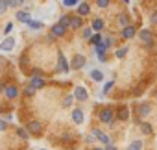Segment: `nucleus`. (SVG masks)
I'll return each mask as SVG.
<instances>
[{"mask_svg": "<svg viewBox=\"0 0 157 150\" xmlns=\"http://www.w3.org/2000/svg\"><path fill=\"white\" fill-rule=\"evenodd\" d=\"M102 45L109 50L111 46H115V37H104V41H102Z\"/></svg>", "mask_w": 157, "mask_h": 150, "instance_id": "nucleus-27", "label": "nucleus"}, {"mask_svg": "<svg viewBox=\"0 0 157 150\" xmlns=\"http://www.w3.org/2000/svg\"><path fill=\"white\" fill-rule=\"evenodd\" d=\"M24 95H26V97H33V95H35V89H33L32 85H26V87H24Z\"/></svg>", "mask_w": 157, "mask_h": 150, "instance_id": "nucleus-36", "label": "nucleus"}, {"mask_svg": "<svg viewBox=\"0 0 157 150\" xmlns=\"http://www.w3.org/2000/svg\"><path fill=\"white\" fill-rule=\"evenodd\" d=\"M6 2H8L10 8H17L19 6V0H6Z\"/></svg>", "mask_w": 157, "mask_h": 150, "instance_id": "nucleus-40", "label": "nucleus"}, {"mask_svg": "<svg viewBox=\"0 0 157 150\" xmlns=\"http://www.w3.org/2000/svg\"><path fill=\"white\" fill-rule=\"evenodd\" d=\"M135 35H137V28H135L133 24H129V26L122 28V37H124V39H133Z\"/></svg>", "mask_w": 157, "mask_h": 150, "instance_id": "nucleus-13", "label": "nucleus"}, {"mask_svg": "<svg viewBox=\"0 0 157 150\" xmlns=\"http://www.w3.org/2000/svg\"><path fill=\"white\" fill-rule=\"evenodd\" d=\"M109 4H111V0H96V6H98L100 10H105Z\"/></svg>", "mask_w": 157, "mask_h": 150, "instance_id": "nucleus-32", "label": "nucleus"}, {"mask_svg": "<svg viewBox=\"0 0 157 150\" xmlns=\"http://www.w3.org/2000/svg\"><path fill=\"white\" fill-rule=\"evenodd\" d=\"M78 2H80V0H63V6L72 8V6H78Z\"/></svg>", "mask_w": 157, "mask_h": 150, "instance_id": "nucleus-37", "label": "nucleus"}, {"mask_svg": "<svg viewBox=\"0 0 157 150\" xmlns=\"http://www.w3.org/2000/svg\"><path fill=\"white\" fill-rule=\"evenodd\" d=\"M128 150H144V143L142 141H131L128 144Z\"/></svg>", "mask_w": 157, "mask_h": 150, "instance_id": "nucleus-23", "label": "nucleus"}, {"mask_svg": "<svg viewBox=\"0 0 157 150\" xmlns=\"http://www.w3.org/2000/svg\"><path fill=\"white\" fill-rule=\"evenodd\" d=\"M4 95H6L8 100H15V98L21 95V91H19V87H17L15 84H10V85H6V89H4Z\"/></svg>", "mask_w": 157, "mask_h": 150, "instance_id": "nucleus-5", "label": "nucleus"}, {"mask_svg": "<svg viewBox=\"0 0 157 150\" xmlns=\"http://www.w3.org/2000/svg\"><path fill=\"white\" fill-rule=\"evenodd\" d=\"M117 21H118V24H120L122 28H126V26H129V24H131V19H129V15H128V13H120Z\"/></svg>", "mask_w": 157, "mask_h": 150, "instance_id": "nucleus-20", "label": "nucleus"}, {"mask_svg": "<svg viewBox=\"0 0 157 150\" xmlns=\"http://www.w3.org/2000/svg\"><path fill=\"white\" fill-rule=\"evenodd\" d=\"M89 41H91L93 46H96V45H100V43L104 41V37H102V34H93V37H91Z\"/></svg>", "mask_w": 157, "mask_h": 150, "instance_id": "nucleus-26", "label": "nucleus"}, {"mask_svg": "<svg viewBox=\"0 0 157 150\" xmlns=\"http://www.w3.org/2000/svg\"><path fill=\"white\" fill-rule=\"evenodd\" d=\"M72 95H74V98H76V100H80V102H85V100L89 98V93H87V89H85L83 85H78V87L74 89V93H72Z\"/></svg>", "mask_w": 157, "mask_h": 150, "instance_id": "nucleus-7", "label": "nucleus"}, {"mask_svg": "<svg viewBox=\"0 0 157 150\" xmlns=\"http://www.w3.org/2000/svg\"><path fill=\"white\" fill-rule=\"evenodd\" d=\"M94 54H96V57H98L100 63H105V61H107V48H105L102 43L94 46Z\"/></svg>", "mask_w": 157, "mask_h": 150, "instance_id": "nucleus-8", "label": "nucleus"}, {"mask_svg": "<svg viewBox=\"0 0 157 150\" xmlns=\"http://www.w3.org/2000/svg\"><path fill=\"white\" fill-rule=\"evenodd\" d=\"M67 32H68V30H67L65 26H61L59 22L52 26V35H54V37H63V35H65Z\"/></svg>", "mask_w": 157, "mask_h": 150, "instance_id": "nucleus-16", "label": "nucleus"}, {"mask_svg": "<svg viewBox=\"0 0 157 150\" xmlns=\"http://www.w3.org/2000/svg\"><path fill=\"white\" fill-rule=\"evenodd\" d=\"M150 22H151V24H157V11H153V13H151V17H150Z\"/></svg>", "mask_w": 157, "mask_h": 150, "instance_id": "nucleus-41", "label": "nucleus"}, {"mask_svg": "<svg viewBox=\"0 0 157 150\" xmlns=\"http://www.w3.org/2000/svg\"><path fill=\"white\" fill-rule=\"evenodd\" d=\"M115 119H117V115H115V111H113L111 108H102V109L98 111V120H100L102 124H109V126H113Z\"/></svg>", "mask_w": 157, "mask_h": 150, "instance_id": "nucleus-1", "label": "nucleus"}, {"mask_svg": "<svg viewBox=\"0 0 157 150\" xmlns=\"http://www.w3.org/2000/svg\"><path fill=\"white\" fill-rule=\"evenodd\" d=\"M85 56L83 54H76L74 57H72V61H70V69L72 70H80V69H83L85 67Z\"/></svg>", "mask_w": 157, "mask_h": 150, "instance_id": "nucleus-3", "label": "nucleus"}, {"mask_svg": "<svg viewBox=\"0 0 157 150\" xmlns=\"http://www.w3.org/2000/svg\"><path fill=\"white\" fill-rule=\"evenodd\" d=\"M74 100H76V98H74V95H67V97L63 98V106H65V108H70Z\"/></svg>", "mask_w": 157, "mask_h": 150, "instance_id": "nucleus-29", "label": "nucleus"}, {"mask_svg": "<svg viewBox=\"0 0 157 150\" xmlns=\"http://www.w3.org/2000/svg\"><path fill=\"white\" fill-rule=\"evenodd\" d=\"M11 30H13V22H8V24H6V28H4V34H6V35H10V32H11Z\"/></svg>", "mask_w": 157, "mask_h": 150, "instance_id": "nucleus-39", "label": "nucleus"}, {"mask_svg": "<svg viewBox=\"0 0 157 150\" xmlns=\"http://www.w3.org/2000/svg\"><path fill=\"white\" fill-rule=\"evenodd\" d=\"M115 115H117V119H118V120L128 122V120H129V108H128V106H120V108L117 109V113H115Z\"/></svg>", "mask_w": 157, "mask_h": 150, "instance_id": "nucleus-10", "label": "nucleus"}, {"mask_svg": "<svg viewBox=\"0 0 157 150\" xmlns=\"http://www.w3.org/2000/svg\"><path fill=\"white\" fill-rule=\"evenodd\" d=\"M57 57H59V61H57V67H56V72H68V69H70V65H68V61L65 59V56H63V52H57Z\"/></svg>", "mask_w": 157, "mask_h": 150, "instance_id": "nucleus-6", "label": "nucleus"}, {"mask_svg": "<svg viewBox=\"0 0 157 150\" xmlns=\"http://www.w3.org/2000/svg\"><path fill=\"white\" fill-rule=\"evenodd\" d=\"M8 2H6V0H0V15H4L6 11H8Z\"/></svg>", "mask_w": 157, "mask_h": 150, "instance_id": "nucleus-35", "label": "nucleus"}, {"mask_svg": "<svg viewBox=\"0 0 157 150\" xmlns=\"http://www.w3.org/2000/svg\"><path fill=\"white\" fill-rule=\"evenodd\" d=\"M124 2H129V0H124Z\"/></svg>", "mask_w": 157, "mask_h": 150, "instance_id": "nucleus-45", "label": "nucleus"}, {"mask_svg": "<svg viewBox=\"0 0 157 150\" xmlns=\"http://www.w3.org/2000/svg\"><path fill=\"white\" fill-rule=\"evenodd\" d=\"M105 150H118V148H117L115 144H107V146H105Z\"/></svg>", "mask_w": 157, "mask_h": 150, "instance_id": "nucleus-42", "label": "nucleus"}, {"mask_svg": "<svg viewBox=\"0 0 157 150\" xmlns=\"http://www.w3.org/2000/svg\"><path fill=\"white\" fill-rule=\"evenodd\" d=\"M17 135H19L21 139H28V137H30V133H28L26 128H17Z\"/></svg>", "mask_w": 157, "mask_h": 150, "instance_id": "nucleus-31", "label": "nucleus"}, {"mask_svg": "<svg viewBox=\"0 0 157 150\" xmlns=\"http://www.w3.org/2000/svg\"><path fill=\"white\" fill-rule=\"evenodd\" d=\"M59 24L68 30V28H70V15H61V17H59Z\"/></svg>", "mask_w": 157, "mask_h": 150, "instance_id": "nucleus-25", "label": "nucleus"}, {"mask_svg": "<svg viewBox=\"0 0 157 150\" xmlns=\"http://www.w3.org/2000/svg\"><path fill=\"white\" fill-rule=\"evenodd\" d=\"M13 46H15V39L13 37H8L6 41H2V43H0V50H13Z\"/></svg>", "mask_w": 157, "mask_h": 150, "instance_id": "nucleus-19", "label": "nucleus"}, {"mask_svg": "<svg viewBox=\"0 0 157 150\" xmlns=\"http://www.w3.org/2000/svg\"><path fill=\"white\" fill-rule=\"evenodd\" d=\"M137 35H139V39H140V43H142V45H146L148 48H151V46H153V43H155V41H153V34H151L148 28H142L140 32H137Z\"/></svg>", "mask_w": 157, "mask_h": 150, "instance_id": "nucleus-2", "label": "nucleus"}, {"mask_svg": "<svg viewBox=\"0 0 157 150\" xmlns=\"http://www.w3.org/2000/svg\"><path fill=\"white\" fill-rule=\"evenodd\" d=\"M26 130H28V133L39 135V133H41V130H43V124H41L39 120H28V124H26Z\"/></svg>", "mask_w": 157, "mask_h": 150, "instance_id": "nucleus-9", "label": "nucleus"}, {"mask_svg": "<svg viewBox=\"0 0 157 150\" xmlns=\"http://www.w3.org/2000/svg\"><path fill=\"white\" fill-rule=\"evenodd\" d=\"M126 54H128V46H122V48H118V50L115 52V57L122 59V57H126Z\"/></svg>", "mask_w": 157, "mask_h": 150, "instance_id": "nucleus-28", "label": "nucleus"}, {"mask_svg": "<svg viewBox=\"0 0 157 150\" xmlns=\"http://www.w3.org/2000/svg\"><path fill=\"white\" fill-rule=\"evenodd\" d=\"M83 26V17L80 15H70V28L72 30H80Z\"/></svg>", "mask_w": 157, "mask_h": 150, "instance_id": "nucleus-12", "label": "nucleus"}, {"mask_svg": "<svg viewBox=\"0 0 157 150\" xmlns=\"http://www.w3.org/2000/svg\"><path fill=\"white\" fill-rule=\"evenodd\" d=\"M91 135L96 139V141H100L102 144H111V141H109V135L105 133V132H102V130H98V128H93V132H91Z\"/></svg>", "mask_w": 157, "mask_h": 150, "instance_id": "nucleus-4", "label": "nucleus"}, {"mask_svg": "<svg viewBox=\"0 0 157 150\" xmlns=\"http://www.w3.org/2000/svg\"><path fill=\"white\" fill-rule=\"evenodd\" d=\"M93 150H105V146L102 148V146H96V148H93Z\"/></svg>", "mask_w": 157, "mask_h": 150, "instance_id": "nucleus-43", "label": "nucleus"}, {"mask_svg": "<svg viewBox=\"0 0 157 150\" xmlns=\"http://www.w3.org/2000/svg\"><path fill=\"white\" fill-rule=\"evenodd\" d=\"M8 126H10V124H8V120H6V119H0V132H6V130H8Z\"/></svg>", "mask_w": 157, "mask_h": 150, "instance_id": "nucleus-38", "label": "nucleus"}, {"mask_svg": "<svg viewBox=\"0 0 157 150\" xmlns=\"http://www.w3.org/2000/svg\"><path fill=\"white\" fill-rule=\"evenodd\" d=\"M91 37H93V28L91 26L83 28V39H91Z\"/></svg>", "mask_w": 157, "mask_h": 150, "instance_id": "nucleus-33", "label": "nucleus"}, {"mask_svg": "<svg viewBox=\"0 0 157 150\" xmlns=\"http://www.w3.org/2000/svg\"><path fill=\"white\" fill-rule=\"evenodd\" d=\"M89 13H91V6L87 2H80V4H78V15H80V17H87Z\"/></svg>", "mask_w": 157, "mask_h": 150, "instance_id": "nucleus-15", "label": "nucleus"}, {"mask_svg": "<svg viewBox=\"0 0 157 150\" xmlns=\"http://www.w3.org/2000/svg\"><path fill=\"white\" fill-rule=\"evenodd\" d=\"M91 78H93L94 82H102V80H104V72L94 69V70H91Z\"/></svg>", "mask_w": 157, "mask_h": 150, "instance_id": "nucleus-24", "label": "nucleus"}, {"mask_svg": "<svg viewBox=\"0 0 157 150\" xmlns=\"http://www.w3.org/2000/svg\"><path fill=\"white\" fill-rule=\"evenodd\" d=\"M17 21H19V22H26V24H30V22H32V17H30L28 11L21 10V11H17Z\"/></svg>", "mask_w": 157, "mask_h": 150, "instance_id": "nucleus-17", "label": "nucleus"}, {"mask_svg": "<svg viewBox=\"0 0 157 150\" xmlns=\"http://www.w3.org/2000/svg\"><path fill=\"white\" fill-rule=\"evenodd\" d=\"M137 109H139V115H140V117H146V115H150V111H151L150 104H146V102H144V104H140Z\"/></svg>", "mask_w": 157, "mask_h": 150, "instance_id": "nucleus-22", "label": "nucleus"}, {"mask_svg": "<svg viewBox=\"0 0 157 150\" xmlns=\"http://www.w3.org/2000/svg\"><path fill=\"white\" fill-rule=\"evenodd\" d=\"M44 78H41V76H32V82H30V85L35 89V91H39V89H43L44 87Z\"/></svg>", "mask_w": 157, "mask_h": 150, "instance_id": "nucleus-14", "label": "nucleus"}, {"mask_svg": "<svg viewBox=\"0 0 157 150\" xmlns=\"http://www.w3.org/2000/svg\"><path fill=\"white\" fill-rule=\"evenodd\" d=\"M72 120H74L76 124H83V120H85V113H83L82 108L72 109Z\"/></svg>", "mask_w": 157, "mask_h": 150, "instance_id": "nucleus-11", "label": "nucleus"}, {"mask_svg": "<svg viewBox=\"0 0 157 150\" xmlns=\"http://www.w3.org/2000/svg\"><path fill=\"white\" fill-rule=\"evenodd\" d=\"M28 28H30V30H41V28H43V22H41V21H32V22L28 24Z\"/></svg>", "mask_w": 157, "mask_h": 150, "instance_id": "nucleus-30", "label": "nucleus"}, {"mask_svg": "<svg viewBox=\"0 0 157 150\" xmlns=\"http://www.w3.org/2000/svg\"><path fill=\"white\" fill-rule=\"evenodd\" d=\"M113 85H115V80H111V82H107V84L104 85V91H102V93H104V95H107V93H109V91L113 89Z\"/></svg>", "mask_w": 157, "mask_h": 150, "instance_id": "nucleus-34", "label": "nucleus"}, {"mask_svg": "<svg viewBox=\"0 0 157 150\" xmlns=\"http://www.w3.org/2000/svg\"><path fill=\"white\" fill-rule=\"evenodd\" d=\"M104 26H105V24H104V21H102L100 17H96V19L93 21V24H91V28H93L94 34H100V32L104 30Z\"/></svg>", "mask_w": 157, "mask_h": 150, "instance_id": "nucleus-18", "label": "nucleus"}, {"mask_svg": "<svg viewBox=\"0 0 157 150\" xmlns=\"http://www.w3.org/2000/svg\"><path fill=\"white\" fill-rule=\"evenodd\" d=\"M39 150H46V148H39Z\"/></svg>", "mask_w": 157, "mask_h": 150, "instance_id": "nucleus-44", "label": "nucleus"}, {"mask_svg": "<svg viewBox=\"0 0 157 150\" xmlns=\"http://www.w3.org/2000/svg\"><path fill=\"white\" fill-rule=\"evenodd\" d=\"M140 132H142V135H153V128H151V124L146 122V120L140 122Z\"/></svg>", "mask_w": 157, "mask_h": 150, "instance_id": "nucleus-21", "label": "nucleus"}]
</instances>
